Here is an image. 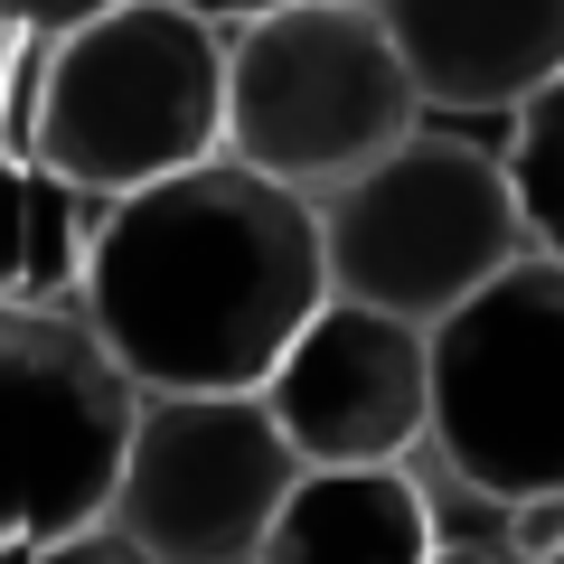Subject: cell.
<instances>
[{
  "label": "cell",
  "mask_w": 564,
  "mask_h": 564,
  "mask_svg": "<svg viewBox=\"0 0 564 564\" xmlns=\"http://www.w3.org/2000/svg\"><path fill=\"white\" fill-rule=\"evenodd\" d=\"M433 508L404 480V462L358 470H302L282 518L263 527L254 564H423L433 555Z\"/></svg>",
  "instance_id": "obj_10"
},
{
  "label": "cell",
  "mask_w": 564,
  "mask_h": 564,
  "mask_svg": "<svg viewBox=\"0 0 564 564\" xmlns=\"http://www.w3.org/2000/svg\"><path fill=\"white\" fill-rule=\"evenodd\" d=\"M536 564H564V536H555V545H545V555H536Z\"/></svg>",
  "instance_id": "obj_18"
},
{
  "label": "cell",
  "mask_w": 564,
  "mask_h": 564,
  "mask_svg": "<svg viewBox=\"0 0 564 564\" xmlns=\"http://www.w3.org/2000/svg\"><path fill=\"white\" fill-rule=\"evenodd\" d=\"M141 386L66 302H0V545L95 527Z\"/></svg>",
  "instance_id": "obj_6"
},
{
  "label": "cell",
  "mask_w": 564,
  "mask_h": 564,
  "mask_svg": "<svg viewBox=\"0 0 564 564\" xmlns=\"http://www.w3.org/2000/svg\"><path fill=\"white\" fill-rule=\"evenodd\" d=\"M226 151V29L180 0H113L39 66L29 161L76 198H132Z\"/></svg>",
  "instance_id": "obj_2"
},
{
  "label": "cell",
  "mask_w": 564,
  "mask_h": 564,
  "mask_svg": "<svg viewBox=\"0 0 564 564\" xmlns=\"http://www.w3.org/2000/svg\"><path fill=\"white\" fill-rule=\"evenodd\" d=\"M321 254L329 292L395 321H443L452 302H470L489 273H508L527 245L518 188H508L499 151H470L443 132H404L386 161H367L358 180H339L321 198Z\"/></svg>",
  "instance_id": "obj_4"
},
{
  "label": "cell",
  "mask_w": 564,
  "mask_h": 564,
  "mask_svg": "<svg viewBox=\"0 0 564 564\" xmlns=\"http://www.w3.org/2000/svg\"><path fill=\"white\" fill-rule=\"evenodd\" d=\"M113 0H0V29L10 39H39V47H57L66 29H85V20H104Z\"/></svg>",
  "instance_id": "obj_14"
},
{
  "label": "cell",
  "mask_w": 564,
  "mask_h": 564,
  "mask_svg": "<svg viewBox=\"0 0 564 564\" xmlns=\"http://www.w3.org/2000/svg\"><path fill=\"white\" fill-rule=\"evenodd\" d=\"M263 404L282 443L302 452V470L404 462L433 433V329L329 292L263 377Z\"/></svg>",
  "instance_id": "obj_8"
},
{
  "label": "cell",
  "mask_w": 564,
  "mask_h": 564,
  "mask_svg": "<svg viewBox=\"0 0 564 564\" xmlns=\"http://www.w3.org/2000/svg\"><path fill=\"white\" fill-rule=\"evenodd\" d=\"M367 10H377V0H367Z\"/></svg>",
  "instance_id": "obj_19"
},
{
  "label": "cell",
  "mask_w": 564,
  "mask_h": 564,
  "mask_svg": "<svg viewBox=\"0 0 564 564\" xmlns=\"http://www.w3.org/2000/svg\"><path fill=\"white\" fill-rule=\"evenodd\" d=\"M302 480L273 404L254 395H141L104 518L151 564H254L263 527Z\"/></svg>",
  "instance_id": "obj_7"
},
{
  "label": "cell",
  "mask_w": 564,
  "mask_h": 564,
  "mask_svg": "<svg viewBox=\"0 0 564 564\" xmlns=\"http://www.w3.org/2000/svg\"><path fill=\"white\" fill-rule=\"evenodd\" d=\"M321 302V198L236 151L113 198L76 263V311L141 395H254Z\"/></svg>",
  "instance_id": "obj_1"
},
{
  "label": "cell",
  "mask_w": 564,
  "mask_h": 564,
  "mask_svg": "<svg viewBox=\"0 0 564 564\" xmlns=\"http://www.w3.org/2000/svg\"><path fill=\"white\" fill-rule=\"evenodd\" d=\"M423 132V95L367 0H282L226 29V151L263 180L329 198Z\"/></svg>",
  "instance_id": "obj_3"
},
{
  "label": "cell",
  "mask_w": 564,
  "mask_h": 564,
  "mask_svg": "<svg viewBox=\"0 0 564 564\" xmlns=\"http://www.w3.org/2000/svg\"><path fill=\"white\" fill-rule=\"evenodd\" d=\"M10 76H20V39L0 29V104H10Z\"/></svg>",
  "instance_id": "obj_17"
},
{
  "label": "cell",
  "mask_w": 564,
  "mask_h": 564,
  "mask_svg": "<svg viewBox=\"0 0 564 564\" xmlns=\"http://www.w3.org/2000/svg\"><path fill=\"white\" fill-rule=\"evenodd\" d=\"M0 564H151L132 536H122L113 518L95 527H57V536H20V545H0Z\"/></svg>",
  "instance_id": "obj_13"
},
{
  "label": "cell",
  "mask_w": 564,
  "mask_h": 564,
  "mask_svg": "<svg viewBox=\"0 0 564 564\" xmlns=\"http://www.w3.org/2000/svg\"><path fill=\"white\" fill-rule=\"evenodd\" d=\"M433 452L499 508L564 499V263L518 254L433 321Z\"/></svg>",
  "instance_id": "obj_5"
},
{
  "label": "cell",
  "mask_w": 564,
  "mask_h": 564,
  "mask_svg": "<svg viewBox=\"0 0 564 564\" xmlns=\"http://www.w3.org/2000/svg\"><path fill=\"white\" fill-rule=\"evenodd\" d=\"M76 263V188L29 151H0V302H57Z\"/></svg>",
  "instance_id": "obj_11"
},
{
  "label": "cell",
  "mask_w": 564,
  "mask_h": 564,
  "mask_svg": "<svg viewBox=\"0 0 564 564\" xmlns=\"http://www.w3.org/2000/svg\"><path fill=\"white\" fill-rule=\"evenodd\" d=\"M508 188H518V217L527 245L564 263V76H545L536 95L508 113Z\"/></svg>",
  "instance_id": "obj_12"
},
{
  "label": "cell",
  "mask_w": 564,
  "mask_h": 564,
  "mask_svg": "<svg viewBox=\"0 0 564 564\" xmlns=\"http://www.w3.org/2000/svg\"><path fill=\"white\" fill-rule=\"evenodd\" d=\"M377 20L414 95L452 113H518L564 76V0H377Z\"/></svg>",
  "instance_id": "obj_9"
},
{
  "label": "cell",
  "mask_w": 564,
  "mask_h": 564,
  "mask_svg": "<svg viewBox=\"0 0 564 564\" xmlns=\"http://www.w3.org/2000/svg\"><path fill=\"white\" fill-rule=\"evenodd\" d=\"M180 10H198V20H217V29H245V20H263V10H282V0H180Z\"/></svg>",
  "instance_id": "obj_16"
},
{
  "label": "cell",
  "mask_w": 564,
  "mask_h": 564,
  "mask_svg": "<svg viewBox=\"0 0 564 564\" xmlns=\"http://www.w3.org/2000/svg\"><path fill=\"white\" fill-rule=\"evenodd\" d=\"M423 564H536L527 545H508V536H443Z\"/></svg>",
  "instance_id": "obj_15"
}]
</instances>
